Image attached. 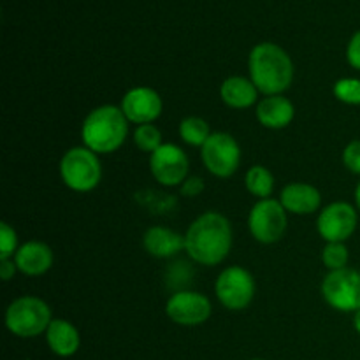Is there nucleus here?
Returning a JSON list of instances; mask_svg holds the SVG:
<instances>
[{
	"label": "nucleus",
	"instance_id": "13",
	"mask_svg": "<svg viewBox=\"0 0 360 360\" xmlns=\"http://www.w3.org/2000/svg\"><path fill=\"white\" fill-rule=\"evenodd\" d=\"M120 108L130 123L139 127L153 123L155 120L160 118L164 111V102H162L160 94L153 88L136 86L123 95Z\"/></svg>",
	"mask_w": 360,
	"mask_h": 360
},
{
	"label": "nucleus",
	"instance_id": "26",
	"mask_svg": "<svg viewBox=\"0 0 360 360\" xmlns=\"http://www.w3.org/2000/svg\"><path fill=\"white\" fill-rule=\"evenodd\" d=\"M343 164L354 174L360 176V139L350 141L343 150Z\"/></svg>",
	"mask_w": 360,
	"mask_h": 360
},
{
	"label": "nucleus",
	"instance_id": "28",
	"mask_svg": "<svg viewBox=\"0 0 360 360\" xmlns=\"http://www.w3.org/2000/svg\"><path fill=\"white\" fill-rule=\"evenodd\" d=\"M347 62L354 67L355 70H360V30L352 35L347 46Z\"/></svg>",
	"mask_w": 360,
	"mask_h": 360
},
{
	"label": "nucleus",
	"instance_id": "29",
	"mask_svg": "<svg viewBox=\"0 0 360 360\" xmlns=\"http://www.w3.org/2000/svg\"><path fill=\"white\" fill-rule=\"evenodd\" d=\"M18 271L16 264H14L13 259L9 260H0V278H2L4 281H9L11 278L14 276V273Z\"/></svg>",
	"mask_w": 360,
	"mask_h": 360
},
{
	"label": "nucleus",
	"instance_id": "27",
	"mask_svg": "<svg viewBox=\"0 0 360 360\" xmlns=\"http://www.w3.org/2000/svg\"><path fill=\"white\" fill-rule=\"evenodd\" d=\"M206 185H204V179L199 176H188L185 181L179 186V193L186 199H193V197H199L204 192Z\"/></svg>",
	"mask_w": 360,
	"mask_h": 360
},
{
	"label": "nucleus",
	"instance_id": "9",
	"mask_svg": "<svg viewBox=\"0 0 360 360\" xmlns=\"http://www.w3.org/2000/svg\"><path fill=\"white\" fill-rule=\"evenodd\" d=\"M322 297L333 309L357 313L360 309V273L352 267L330 271L322 281Z\"/></svg>",
	"mask_w": 360,
	"mask_h": 360
},
{
	"label": "nucleus",
	"instance_id": "19",
	"mask_svg": "<svg viewBox=\"0 0 360 360\" xmlns=\"http://www.w3.org/2000/svg\"><path fill=\"white\" fill-rule=\"evenodd\" d=\"M257 86L250 77L231 76L220 84V98L231 109H248L259 101Z\"/></svg>",
	"mask_w": 360,
	"mask_h": 360
},
{
	"label": "nucleus",
	"instance_id": "16",
	"mask_svg": "<svg viewBox=\"0 0 360 360\" xmlns=\"http://www.w3.org/2000/svg\"><path fill=\"white\" fill-rule=\"evenodd\" d=\"M255 115L262 127L280 130L294 122L295 108L290 98L283 97V95H269L257 104Z\"/></svg>",
	"mask_w": 360,
	"mask_h": 360
},
{
	"label": "nucleus",
	"instance_id": "18",
	"mask_svg": "<svg viewBox=\"0 0 360 360\" xmlns=\"http://www.w3.org/2000/svg\"><path fill=\"white\" fill-rule=\"evenodd\" d=\"M46 343L56 357H72L81 347V336L76 327L65 319H53L46 330Z\"/></svg>",
	"mask_w": 360,
	"mask_h": 360
},
{
	"label": "nucleus",
	"instance_id": "2",
	"mask_svg": "<svg viewBox=\"0 0 360 360\" xmlns=\"http://www.w3.org/2000/svg\"><path fill=\"white\" fill-rule=\"evenodd\" d=\"M250 79L264 95H283L294 81V62L281 46L260 42L248 56Z\"/></svg>",
	"mask_w": 360,
	"mask_h": 360
},
{
	"label": "nucleus",
	"instance_id": "12",
	"mask_svg": "<svg viewBox=\"0 0 360 360\" xmlns=\"http://www.w3.org/2000/svg\"><path fill=\"white\" fill-rule=\"evenodd\" d=\"M188 157L176 144L164 143L150 155V172L162 186H181L188 178Z\"/></svg>",
	"mask_w": 360,
	"mask_h": 360
},
{
	"label": "nucleus",
	"instance_id": "1",
	"mask_svg": "<svg viewBox=\"0 0 360 360\" xmlns=\"http://www.w3.org/2000/svg\"><path fill=\"white\" fill-rule=\"evenodd\" d=\"M232 248V225L217 211H207L190 224L185 234V252L200 266H218Z\"/></svg>",
	"mask_w": 360,
	"mask_h": 360
},
{
	"label": "nucleus",
	"instance_id": "32",
	"mask_svg": "<svg viewBox=\"0 0 360 360\" xmlns=\"http://www.w3.org/2000/svg\"><path fill=\"white\" fill-rule=\"evenodd\" d=\"M252 360H264V359H252Z\"/></svg>",
	"mask_w": 360,
	"mask_h": 360
},
{
	"label": "nucleus",
	"instance_id": "6",
	"mask_svg": "<svg viewBox=\"0 0 360 360\" xmlns=\"http://www.w3.org/2000/svg\"><path fill=\"white\" fill-rule=\"evenodd\" d=\"M255 278L241 266L225 267L214 283V294L229 311H243L248 308L255 297Z\"/></svg>",
	"mask_w": 360,
	"mask_h": 360
},
{
	"label": "nucleus",
	"instance_id": "5",
	"mask_svg": "<svg viewBox=\"0 0 360 360\" xmlns=\"http://www.w3.org/2000/svg\"><path fill=\"white\" fill-rule=\"evenodd\" d=\"M60 178L72 192H91L102 179V164L98 155L86 146L70 148L60 160Z\"/></svg>",
	"mask_w": 360,
	"mask_h": 360
},
{
	"label": "nucleus",
	"instance_id": "14",
	"mask_svg": "<svg viewBox=\"0 0 360 360\" xmlns=\"http://www.w3.org/2000/svg\"><path fill=\"white\" fill-rule=\"evenodd\" d=\"M14 264L18 271L25 276H42L48 273L55 262L53 250L42 241H27L18 248L14 255Z\"/></svg>",
	"mask_w": 360,
	"mask_h": 360
},
{
	"label": "nucleus",
	"instance_id": "20",
	"mask_svg": "<svg viewBox=\"0 0 360 360\" xmlns=\"http://www.w3.org/2000/svg\"><path fill=\"white\" fill-rule=\"evenodd\" d=\"M245 185L246 190L259 200L271 199L274 190V176L264 165H253L246 171Z\"/></svg>",
	"mask_w": 360,
	"mask_h": 360
},
{
	"label": "nucleus",
	"instance_id": "10",
	"mask_svg": "<svg viewBox=\"0 0 360 360\" xmlns=\"http://www.w3.org/2000/svg\"><path fill=\"white\" fill-rule=\"evenodd\" d=\"M359 225L357 207L338 200L320 210L316 231L326 243H347Z\"/></svg>",
	"mask_w": 360,
	"mask_h": 360
},
{
	"label": "nucleus",
	"instance_id": "24",
	"mask_svg": "<svg viewBox=\"0 0 360 360\" xmlns=\"http://www.w3.org/2000/svg\"><path fill=\"white\" fill-rule=\"evenodd\" d=\"M334 97L348 105H360V79L357 77H341L334 83Z\"/></svg>",
	"mask_w": 360,
	"mask_h": 360
},
{
	"label": "nucleus",
	"instance_id": "15",
	"mask_svg": "<svg viewBox=\"0 0 360 360\" xmlns=\"http://www.w3.org/2000/svg\"><path fill=\"white\" fill-rule=\"evenodd\" d=\"M280 202L287 210V213L299 214H313L320 210L322 206V193L316 186L309 185V183L294 181L288 183L283 190H281Z\"/></svg>",
	"mask_w": 360,
	"mask_h": 360
},
{
	"label": "nucleus",
	"instance_id": "30",
	"mask_svg": "<svg viewBox=\"0 0 360 360\" xmlns=\"http://www.w3.org/2000/svg\"><path fill=\"white\" fill-rule=\"evenodd\" d=\"M354 329L360 334V309L354 315Z\"/></svg>",
	"mask_w": 360,
	"mask_h": 360
},
{
	"label": "nucleus",
	"instance_id": "31",
	"mask_svg": "<svg viewBox=\"0 0 360 360\" xmlns=\"http://www.w3.org/2000/svg\"><path fill=\"white\" fill-rule=\"evenodd\" d=\"M355 207H357V211L360 213V181L357 188H355Z\"/></svg>",
	"mask_w": 360,
	"mask_h": 360
},
{
	"label": "nucleus",
	"instance_id": "4",
	"mask_svg": "<svg viewBox=\"0 0 360 360\" xmlns=\"http://www.w3.org/2000/svg\"><path fill=\"white\" fill-rule=\"evenodd\" d=\"M53 322L48 302L35 295H21L6 309V327L11 334L21 340H30L46 334Z\"/></svg>",
	"mask_w": 360,
	"mask_h": 360
},
{
	"label": "nucleus",
	"instance_id": "21",
	"mask_svg": "<svg viewBox=\"0 0 360 360\" xmlns=\"http://www.w3.org/2000/svg\"><path fill=\"white\" fill-rule=\"evenodd\" d=\"M178 132L183 143L195 148H202L206 141L210 139L211 134H213L210 129V123L204 118H199V116H188V118L181 120Z\"/></svg>",
	"mask_w": 360,
	"mask_h": 360
},
{
	"label": "nucleus",
	"instance_id": "3",
	"mask_svg": "<svg viewBox=\"0 0 360 360\" xmlns=\"http://www.w3.org/2000/svg\"><path fill=\"white\" fill-rule=\"evenodd\" d=\"M129 120L118 105H98L91 109L81 125L83 146L97 155L118 151L129 136Z\"/></svg>",
	"mask_w": 360,
	"mask_h": 360
},
{
	"label": "nucleus",
	"instance_id": "22",
	"mask_svg": "<svg viewBox=\"0 0 360 360\" xmlns=\"http://www.w3.org/2000/svg\"><path fill=\"white\" fill-rule=\"evenodd\" d=\"M134 144L139 148L144 153H155L158 148L162 146V134L153 123H148V125H139L134 132Z\"/></svg>",
	"mask_w": 360,
	"mask_h": 360
},
{
	"label": "nucleus",
	"instance_id": "17",
	"mask_svg": "<svg viewBox=\"0 0 360 360\" xmlns=\"http://www.w3.org/2000/svg\"><path fill=\"white\" fill-rule=\"evenodd\" d=\"M143 246L155 259H171L185 250V236L172 229L153 225L144 232Z\"/></svg>",
	"mask_w": 360,
	"mask_h": 360
},
{
	"label": "nucleus",
	"instance_id": "7",
	"mask_svg": "<svg viewBox=\"0 0 360 360\" xmlns=\"http://www.w3.org/2000/svg\"><path fill=\"white\" fill-rule=\"evenodd\" d=\"M288 218L283 204L276 199H262L253 204L248 214V229L253 239L262 245H274L287 231Z\"/></svg>",
	"mask_w": 360,
	"mask_h": 360
},
{
	"label": "nucleus",
	"instance_id": "11",
	"mask_svg": "<svg viewBox=\"0 0 360 360\" xmlns=\"http://www.w3.org/2000/svg\"><path fill=\"white\" fill-rule=\"evenodd\" d=\"M213 306L207 295L193 290H178L165 302V315L183 327L202 326L210 320Z\"/></svg>",
	"mask_w": 360,
	"mask_h": 360
},
{
	"label": "nucleus",
	"instance_id": "8",
	"mask_svg": "<svg viewBox=\"0 0 360 360\" xmlns=\"http://www.w3.org/2000/svg\"><path fill=\"white\" fill-rule=\"evenodd\" d=\"M200 158L213 176L227 179L236 174L241 164V148L229 132H213L200 148Z\"/></svg>",
	"mask_w": 360,
	"mask_h": 360
},
{
	"label": "nucleus",
	"instance_id": "25",
	"mask_svg": "<svg viewBox=\"0 0 360 360\" xmlns=\"http://www.w3.org/2000/svg\"><path fill=\"white\" fill-rule=\"evenodd\" d=\"M18 234L7 221L0 224V260L14 259L18 252Z\"/></svg>",
	"mask_w": 360,
	"mask_h": 360
},
{
	"label": "nucleus",
	"instance_id": "23",
	"mask_svg": "<svg viewBox=\"0 0 360 360\" xmlns=\"http://www.w3.org/2000/svg\"><path fill=\"white\" fill-rule=\"evenodd\" d=\"M348 259L350 253L345 243H327L322 250V262L323 266L330 271H340L348 267Z\"/></svg>",
	"mask_w": 360,
	"mask_h": 360
}]
</instances>
